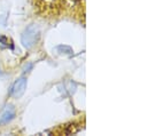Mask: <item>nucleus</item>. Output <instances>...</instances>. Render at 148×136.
<instances>
[{
	"label": "nucleus",
	"mask_w": 148,
	"mask_h": 136,
	"mask_svg": "<svg viewBox=\"0 0 148 136\" xmlns=\"http://www.w3.org/2000/svg\"><path fill=\"white\" fill-rule=\"evenodd\" d=\"M40 38V29L37 24H31L24 29L21 34V44L24 48L31 49L37 45Z\"/></svg>",
	"instance_id": "1"
},
{
	"label": "nucleus",
	"mask_w": 148,
	"mask_h": 136,
	"mask_svg": "<svg viewBox=\"0 0 148 136\" xmlns=\"http://www.w3.org/2000/svg\"><path fill=\"white\" fill-rule=\"evenodd\" d=\"M27 86H28V79L25 77H20L17 78L14 84L12 85L10 87V90H9V95L13 97V99H20L23 96V94L25 93V89H27Z\"/></svg>",
	"instance_id": "2"
},
{
	"label": "nucleus",
	"mask_w": 148,
	"mask_h": 136,
	"mask_svg": "<svg viewBox=\"0 0 148 136\" xmlns=\"http://www.w3.org/2000/svg\"><path fill=\"white\" fill-rule=\"evenodd\" d=\"M16 116L15 109L13 105H8L6 106V109L0 113V125H6L8 122H10Z\"/></svg>",
	"instance_id": "3"
},
{
	"label": "nucleus",
	"mask_w": 148,
	"mask_h": 136,
	"mask_svg": "<svg viewBox=\"0 0 148 136\" xmlns=\"http://www.w3.org/2000/svg\"><path fill=\"white\" fill-rule=\"evenodd\" d=\"M55 52H56V54H59L61 56H71L74 54V49L67 45H59L55 48Z\"/></svg>",
	"instance_id": "4"
},
{
	"label": "nucleus",
	"mask_w": 148,
	"mask_h": 136,
	"mask_svg": "<svg viewBox=\"0 0 148 136\" xmlns=\"http://www.w3.org/2000/svg\"><path fill=\"white\" fill-rule=\"evenodd\" d=\"M62 86H63V93L66 95H73L75 92H76V88H77L76 84H75L74 81H71V80L63 82Z\"/></svg>",
	"instance_id": "5"
},
{
	"label": "nucleus",
	"mask_w": 148,
	"mask_h": 136,
	"mask_svg": "<svg viewBox=\"0 0 148 136\" xmlns=\"http://www.w3.org/2000/svg\"><path fill=\"white\" fill-rule=\"evenodd\" d=\"M0 45H3V47H8V40H7V38L0 35Z\"/></svg>",
	"instance_id": "6"
},
{
	"label": "nucleus",
	"mask_w": 148,
	"mask_h": 136,
	"mask_svg": "<svg viewBox=\"0 0 148 136\" xmlns=\"http://www.w3.org/2000/svg\"><path fill=\"white\" fill-rule=\"evenodd\" d=\"M31 69H32V64L30 63L28 67H27V65L24 67V69H23V72H27V70H31Z\"/></svg>",
	"instance_id": "7"
}]
</instances>
